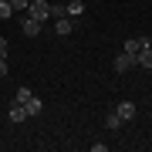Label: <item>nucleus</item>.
Masks as SVG:
<instances>
[{"mask_svg":"<svg viewBox=\"0 0 152 152\" xmlns=\"http://www.w3.org/2000/svg\"><path fill=\"white\" fill-rule=\"evenodd\" d=\"M58 17H64V4H51V20H58Z\"/></svg>","mask_w":152,"mask_h":152,"instance_id":"14","label":"nucleus"},{"mask_svg":"<svg viewBox=\"0 0 152 152\" xmlns=\"http://www.w3.org/2000/svg\"><path fill=\"white\" fill-rule=\"evenodd\" d=\"M0 58H7V37L0 34Z\"/></svg>","mask_w":152,"mask_h":152,"instance_id":"16","label":"nucleus"},{"mask_svg":"<svg viewBox=\"0 0 152 152\" xmlns=\"http://www.w3.org/2000/svg\"><path fill=\"white\" fill-rule=\"evenodd\" d=\"M24 108H27V118H31V115H41V112H44V102H41L37 95H31L27 102H24Z\"/></svg>","mask_w":152,"mask_h":152,"instance_id":"7","label":"nucleus"},{"mask_svg":"<svg viewBox=\"0 0 152 152\" xmlns=\"http://www.w3.org/2000/svg\"><path fill=\"white\" fill-rule=\"evenodd\" d=\"M112 64H115V71H118V75H122V71H129L132 64H135V58H132V54H129V51H122V54H118V58H115V61H112Z\"/></svg>","mask_w":152,"mask_h":152,"instance_id":"6","label":"nucleus"},{"mask_svg":"<svg viewBox=\"0 0 152 152\" xmlns=\"http://www.w3.org/2000/svg\"><path fill=\"white\" fill-rule=\"evenodd\" d=\"M7 4H10L14 10H24V14H27V4H31V0H7Z\"/></svg>","mask_w":152,"mask_h":152,"instance_id":"15","label":"nucleus"},{"mask_svg":"<svg viewBox=\"0 0 152 152\" xmlns=\"http://www.w3.org/2000/svg\"><path fill=\"white\" fill-rule=\"evenodd\" d=\"M27 14L34 17V20L48 24L51 20V4H48V0H31V4H27Z\"/></svg>","mask_w":152,"mask_h":152,"instance_id":"1","label":"nucleus"},{"mask_svg":"<svg viewBox=\"0 0 152 152\" xmlns=\"http://www.w3.org/2000/svg\"><path fill=\"white\" fill-rule=\"evenodd\" d=\"M135 64L139 68H152V48H142L139 54H135Z\"/></svg>","mask_w":152,"mask_h":152,"instance_id":"10","label":"nucleus"},{"mask_svg":"<svg viewBox=\"0 0 152 152\" xmlns=\"http://www.w3.org/2000/svg\"><path fill=\"white\" fill-rule=\"evenodd\" d=\"M31 95H34V91H31V88H17V95H14V102H20V105H24V102H27V98H31Z\"/></svg>","mask_w":152,"mask_h":152,"instance_id":"13","label":"nucleus"},{"mask_svg":"<svg viewBox=\"0 0 152 152\" xmlns=\"http://www.w3.org/2000/svg\"><path fill=\"white\" fill-rule=\"evenodd\" d=\"M115 115H118L122 122H132V118H135V102H118Z\"/></svg>","mask_w":152,"mask_h":152,"instance_id":"4","label":"nucleus"},{"mask_svg":"<svg viewBox=\"0 0 152 152\" xmlns=\"http://www.w3.org/2000/svg\"><path fill=\"white\" fill-rule=\"evenodd\" d=\"M41 27H44V24H41V20H34L31 14H24V17H20V31L27 34V37H37V34H41Z\"/></svg>","mask_w":152,"mask_h":152,"instance_id":"3","label":"nucleus"},{"mask_svg":"<svg viewBox=\"0 0 152 152\" xmlns=\"http://www.w3.org/2000/svg\"><path fill=\"white\" fill-rule=\"evenodd\" d=\"M7 118H10V122H24V118H27V108H24L20 102H14L10 112H7Z\"/></svg>","mask_w":152,"mask_h":152,"instance_id":"8","label":"nucleus"},{"mask_svg":"<svg viewBox=\"0 0 152 152\" xmlns=\"http://www.w3.org/2000/svg\"><path fill=\"white\" fill-rule=\"evenodd\" d=\"M105 125H108V132H115V129H122V118H118V115H108V118H105Z\"/></svg>","mask_w":152,"mask_h":152,"instance_id":"12","label":"nucleus"},{"mask_svg":"<svg viewBox=\"0 0 152 152\" xmlns=\"http://www.w3.org/2000/svg\"><path fill=\"white\" fill-rule=\"evenodd\" d=\"M64 14H68V17H75V20H78V17L85 14V4H81V0H71V4H64Z\"/></svg>","mask_w":152,"mask_h":152,"instance_id":"9","label":"nucleus"},{"mask_svg":"<svg viewBox=\"0 0 152 152\" xmlns=\"http://www.w3.org/2000/svg\"><path fill=\"white\" fill-rule=\"evenodd\" d=\"M71 31H75V17H58V20H54V34H58V37H71Z\"/></svg>","mask_w":152,"mask_h":152,"instance_id":"2","label":"nucleus"},{"mask_svg":"<svg viewBox=\"0 0 152 152\" xmlns=\"http://www.w3.org/2000/svg\"><path fill=\"white\" fill-rule=\"evenodd\" d=\"M10 17H14V7L7 0H0V20H10Z\"/></svg>","mask_w":152,"mask_h":152,"instance_id":"11","label":"nucleus"},{"mask_svg":"<svg viewBox=\"0 0 152 152\" xmlns=\"http://www.w3.org/2000/svg\"><path fill=\"white\" fill-rule=\"evenodd\" d=\"M7 71H10V68H7V61L0 58V78H7Z\"/></svg>","mask_w":152,"mask_h":152,"instance_id":"17","label":"nucleus"},{"mask_svg":"<svg viewBox=\"0 0 152 152\" xmlns=\"http://www.w3.org/2000/svg\"><path fill=\"white\" fill-rule=\"evenodd\" d=\"M142 48H149V37H129V41H125V51H129L132 58H135Z\"/></svg>","mask_w":152,"mask_h":152,"instance_id":"5","label":"nucleus"}]
</instances>
